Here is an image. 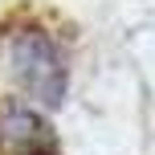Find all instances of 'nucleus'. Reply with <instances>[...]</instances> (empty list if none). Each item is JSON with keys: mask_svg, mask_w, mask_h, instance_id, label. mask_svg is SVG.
<instances>
[{"mask_svg": "<svg viewBox=\"0 0 155 155\" xmlns=\"http://www.w3.org/2000/svg\"><path fill=\"white\" fill-rule=\"evenodd\" d=\"M8 74L25 94L41 106H61L70 86L65 45L45 29H16L8 37Z\"/></svg>", "mask_w": 155, "mask_h": 155, "instance_id": "1", "label": "nucleus"}, {"mask_svg": "<svg viewBox=\"0 0 155 155\" xmlns=\"http://www.w3.org/2000/svg\"><path fill=\"white\" fill-rule=\"evenodd\" d=\"M0 151L4 155H61L49 123L41 114H33L29 106L0 110Z\"/></svg>", "mask_w": 155, "mask_h": 155, "instance_id": "2", "label": "nucleus"}]
</instances>
